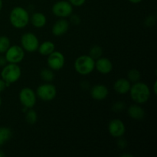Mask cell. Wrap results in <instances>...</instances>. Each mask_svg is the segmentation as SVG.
I'll return each instance as SVG.
<instances>
[{"instance_id": "cell-36", "label": "cell", "mask_w": 157, "mask_h": 157, "mask_svg": "<svg viewBox=\"0 0 157 157\" xmlns=\"http://www.w3.org/2000/svg\"><path fill=\"white\" fill-rule=\"evenodd\" d=\"M4 156H5L4 153H2V152L1 150H0V157H4Z\"/></svg>"}, {"instance_id": "cell-2", "label": "cell", "mask_w": 157, "mask_h": 157, "mask_svg": "<svg viewBox=\"0 0 157 157\" xmlns=\"http://www.w3.org/2000/svg\"><path fill=\"white\" fill-rule=\"evenodd\" d=\"M30 15L25 8L21 6L14 7L9 14V21L14 28L21 29L29 25Z\"/></svg>"}, {"instance_id": "cell-15", "label": "cell", "mask_w": 157, "mask_h": 157, "mask_svg": "<svg viewBox=\"0 0 157 157\" xmlns=\"http://www.w3.org/2000/svg\"><path fill=\"white\" fill-rule=\"evenodd\" d=\"M131 83L127 78H119L113 84V89L119 94H125L129 93Z\"/></svg>"}, {"instance_id": "cell-32", "label": "cell", "mask_w": 157, "mask_h": 157, "mask_svg": "<svg viewBox=\"0 0 157 157\" xmlns=\"http://www.w3.org/2000/svg\"><path fill=\"white\" fill-rule=\"evenodd\" d=\"M130 2L133 3V4H138V3L141 2L143 1V0H128Z\"/></svg>"}, {"instance_id": "cell-23", "label": "cell", "mask_w": 157, "mask_h": 157, "mask_svg": "<svg viewBox=\"0 0 157 157\" xmlns=\"http://www.w3.org/2000/svg\"><path fill=\"white\" fill-rule=\"evenodd\" d=\"M25 121L29 124H35L38 121V114L35 110L32 108L28 109L25 113Z\"/></svg>"}, {"instance_id": "cell-24", "label": "cell", "mask_w": 157, "mask_h": 157, "mask_svg": "<svg viewBox=\"0 0 157 157\" xmlns=\"http://www.w3.org/2000/svg\"><path fill=\"white\" fill-rule=\"evenodd\" d=\"M11 45V41L8 37L0 36V54H4Z\"/></svg>"}, {"instance_id": "cell-11", "label": "cell", "mask_w": 157, "mask_h": 157, "mask_svg": "<svg viewBox=\"0 0 157 157\" xmlns=\"http://www.w3.org/2000/svg\"><path fill=\"white\" fill-rule=\"evenodd\" d=\"M108 131L110 136L114 138L121 137L126 132V127L124 123L121 119H113L108 124Z\"/></svg>"}, {"instance_id": "cell-12", "label": "cell", "mask_w": 157, "mask_h": 157, "mask_svg": "<svg viewBox=\"0 0 157 157\" xmlns=\"http://www.w3.org/2000/svg\"><path fill=\"white\" fill-rule=\"evenodd\" d=\"M69 27H70V24L67 20H66L65 18H60V19L57 20L55 24L53 25L52 32L56 37L62 36L64 34L67 33Z\"/></svg>"}, {"instance_id": "cell-29", "label": "cell", "mask_w": 157, "mask_h": 157, "mask_svg": "<svg viewBox=\"0 0 157 157\" xmlns=\"http://www.w3.org/2000/svg\"><path fill=\"white\" fill-rule=\"evenodd\" d=\"M155 21H156V19H155V18H153L152 15H150V16H149L148 18H147L145 22H146V24H147L148 26H152L153 25L155 24Z\"/></svg>"}, {"instance_id": "cell-21", "label": "cell", "mask_w": 157, "mask_h": 157, "mask_svg": "<svg viewBox=\"0 0 157 157\" xmlns=\"http://www.w3.org/2000/svg\"><path fill=\"white\" fill-rule=\"evenodd\" d=\"M141 78V74L139 70L136 68H132L127 73V79L130 81V83H136L140 81Z\"/></svg>"}, {"instance_id": "cell-33", "label": "cell", "mask_w": 157, "mask_h": 157, "mask_svg": "<svg viewBox=\"0 0 157 157\" xmlns=\"http://www.w3.org/2000/svg\"><path fill=\"white\" fill-rule=\"evenodd\" d=\"M121 157H133V155L128 154V153H124V154L121 155Z\"/></svg>"}, {"instance_id": "cell-16", "label": "cell", "mask_w": 157, "mask_h": 157, "mask_svg": "<svg viewBox=\"0 0 157 157\" xmlns=\"http://www.w3.org/2000/svg\"><path fill=\"white\" fill-rule=\"evenodd\" d=\"M128 114L132 119L136 121H142L145 117V110L140 104H136L130 106L128 108Z\"/></svg>"}, {"instance_id": "cell-34", "label": "cell", "mask_w": 157, "mask_h": 157, "mask_svg": "<svg viewBox=\"0 0 157 157\" xmlns=\"http://www.w3.org/2000/svg\"><path fill=\"white\" fill-rule=\"evenodd\" d=\"M156 85H157V81H156L154 82V86H153V91H154L155 94H156Z\"/></svg>"}, {"instance_id": "cell-25", "label": "cell", "mask_w": 157, "mask_h": 157, "mask_svg": "<svg viewBox=\"0 0 157 157\" xmlns=\"http://www.w3.org/2000/svg\"><path fill=\"white\" fill-rule=\"evenodd\" d=\"M126 104L123 101H117L113 104L112 110L115 112H121L125 109Z\"/></svg>"}, {"instance_id": "cell-27", "label": "cell", "mask_w": 157, "mask_h": 157, "mask_svg": "<svg viewBox=\"0 0 157 157\" xmlns=\"http://www.w3.org/2000/svg\"><path fill=\"white\" fill-rule=\"evenodd\" d=\"M70 21L72 24L74 25H79L81 23V18L78 15H70Z\"/></svg>"}, {"instance_id": "cell-37", "label": "cell", "mask_w": 157, "mask_h": 157, "mask_svg": "<svg viewBox=\"0 0 157 157\" xmlns=\"http://www.w3.org/2000/svg\"><path fill=\"white\" fill-rule=\"evenodd\" d=\"M1 105H2V99L1 98H0V107H1Z\"/></svg>"}, {"instance_id": "cell-22", "label": "cell", "mask_w": 157, "mask_h": 157, "mask_svg": "<svg viewBox=\"0 0 157 157\" xmlns=\"http://www.w3.org/2000/svg\"><path fill=\"white\" fill-rule=\"evenodd\" d=\"M103 55V49L101 46L99 45H94L90 48V51H89V56L91 57L94 61L97 59L102 57Z\"/></svg>"}, {"instance_id": "cell-4", "label": "cell", "mask_w": 157, "mask_h": 157, "mask_svg": "<svg viewBox=\"0 0 157 157\" xmlns=\"http://www.w3.org/2000/svg\"><path fill=\"white\" fill-rule=\"evenodd\" d=\"M75 70L81 75H88L95 69V61L88 55L78 57L74 64Z\"/></svg>"}, {"instance_id": "cell-26", "label": "cell", "mask_w": 157, "mask_h": 157, "mask_svg": "<svg viewBox=\"0 0 157 157\" xmlns=\"http://www.w3.org/2000/svg\"><path fill=\"white\" fill-rule=\"evenodd\" d=\"M72 6H75V7H81L85 3L86 0H67Z\"/></svg>"}, {"instance_id": "cell-20", "label": "cell", "mask_w": 157, "mask_h": 157, "mask_svg": "<svg viewBox=\"0 0 157 157\" xmlns=\"http://www.w3.org/2000/svg\"><path fill=\"white\" fill-rule=\"evenodd\" d=\"M41 78L45 82L49 83L55 79V74L51 68H43L40 72Z\"/></svg>"}, {"instance_id": "cell-6", "label": "cell", "mask_w": 157, "mask_h": 157, "mask_svg": "<svg viewBox=\"0 0 157 157\" xmlns=\"http://www.w3.org/2000/svg\"><path fill=\"white\" fill-rule=\"evenodd\" d=\"M36 96L43 101H51L55 98L57 95V89L55 85L46 82L41 84L36 89Z\"/></svg>"}, {"instance_id": "cell-18", "label": "cell", "mask_w": 157, "mask_h": 157, "mask_svg": "<svg viewBox=\"0 0 157 157\" xmlns=\"http://www.w3.org/2000/svg\"><path fill=\"white\" fill-rule=\"evenodd\" d=\"M55 50V44L51 41H45L38 46V51L41 55L48 56Z\"/></svg>"}, {"instance_id": "cell-17", "label": "cell", "mask_w": 157, "mask_h": 157, "mask_svg": "<svg viewBox=\"0 0 157 157\" xmlns=\"http://www.w3.org/2000/svg\"><path fill=\"white\" fill-rule=\"evenodd\" d=\"M29 21L35 28L41 29L47 23V18L44 14L41 13V12H35L31 15Z\"/></svg>"}, {"instance_id": "cell-31", "label": "cell", "mask_w": 157, "mask_h": 157, "mask_svg": "<svg viewBox=\"0 0 157 157\" xmlns=\"http://www.w3.org/2000/svg\"><path fill=\"white\" fill-rule=\"evenodd\" d=\"M6 64H8V62L7 61H6L5 56L0 55V67H4Z\"/></svg>"}, {"instance_id": "cell-7", "label": "cell", "mask_w": 157, "mask_h": 157, "mask_svg": "<svg viewBox=\"0 0 157 157\" xmlns=\"http://www.w3.org/2000/svg\"><path fill=\"white\" fill-rule=\"evenodd\" d=\"M39 44L38 37L32 32H26L21 36V46L25 52L30 53L36 52L38 51Z\"/></svg>"}, {"instance_id": "cell-9", "label": "cell", "mask_w": 157, "mask_h": 157, "mask_svg": "<svg viewBox=\"0 0 157 157\" xmlns=\"http://www.w3.org/2000/svg\"><path fill=\"white\" fill-rule=\"evenodd\" d=\"M5 58L8 63L18 64L23 61L25 58V51L19 45H10L5 52Z\"/></svg>"}, {"instance_id": "cell-3", "label": "cell", "mask_w": 157, "mask_h": 157, "mask_svg": "<svg viewBox=\"0 0 157 157\" xmlns=\"http://www.w3.org/2000/svg\"><path fill=\"white\" fill-rule=\"evenodd\" d=\"M21 67L18 65V64L8 63L2 67L1 71L2 79L6 81L8 87L12 84L17 82L21 78Z\"/></svg>"}, {"instance_id": "cell-5", "label": "cell", "mask_w": 157, "mask_h": 157, "mask_svg": "<svg viewBox=\"0 0 157 157\" xmlns=\"http://www.w3.org/2000/svg\"><path fill=\"white\" fill-rule=\"evenodd\" d=\"M52 13L60 18H66L70 17L73 13V6L68 1L61 0L53 5L52 8Z\"/></svg>"}, {"instance_id": "cell-30", "label": "cell", "mask_w": 157, "mask_h": 157, "mask_svg": "<svg viewBox=\"0 0 157 157\" xmlns=\"http://www.w3.org/2000/svg\"><path fill=\"white\" fill-rule=\"evenodd\" d=\"M6 87H7V84H6V81L1 78V79H0V92H2L3 90L6 88Z\"/></svg>"}, {"instance_id": "cell-8", "label": "cell", "mask_w": 157, "mask_h": 157, "mask_svg": "<svg viewBox=\"0 0 157 157\" xmlns=\"http://www.w3.org/2000/svg\"><path fill=\"white\" fill-rule=\"evenodd\" d=\"M18 98L21 105L28 109L32 108L36 104V94L30 87H24L21 89L18 94Z\"/></svg>"}, {"instance_id": "cell-13", "label": "cell", "mask_w": 157, "mask_h": 157, "mask_svg": "<svg viewBox=\"0 0 157 157\" xmlns=\"http://www.w3.org/2000/svg\"><path fill=\"white\" fill-rule=\"evenodd\" d=\"M95 68L100 74L107 75L113 70V64L108 58L101 57L95 61Z\"/></svg>"}, {"instance_id": "cell-1", "label": "cell", "mask_w": 157, "mask_h": 157, "mask_svg": "<svg viewBox=\"0 0 157 157\" xmlns=\"http://www.w3.org/2000/svg\"><path fill=\"white\" fill-rule=\"evenodd\" d=\"M129 93L132 101L138 104H146L151 96V90L149 86L140 81L133 83L130 87Z\"/></svg>"}, {"instance_id": "cell-14", "label": "cell", "mask_w": 157, "mask_h": 157, "mask_svg": "<svg viewBox=\"0 0 157 157\" xmlns=\"http://www.w3.org/2000/svg\"><path fill=\"white\" fill-rule=\"evenodd\" d=\"M109 90L104 84H96L90 88V96L96 101H103L108 96Z\"/></svg>"}, {"instance_id": "cell-19", "label": "cell", "mask_w": 157, "mask_h": 157, "mask_svg": "<svg viewBox=\"0 0 157 157\" xmlns=\"http://www.w3.org/2000/svg\"><path fill=\"white\" fill-rule=\"evenodd\" d=\"M12 132L7 127H0V147L12 138Z\"/></svg>"}, {"instance_id": "cell-35", "label": "cell", "mask_w": 157, "mask_h": 157, "mask_svg": "<svg viewBox=\"0 0 157 157\" xmlns=\"http://www.w3.org/2000/svg\"><path fill=\"white\" fill-rule=\"evenodd\" d=\"M2 6H3V2L2 0H0V12H1L2 9Z\"/></svg>"}, {"instance_id": "cell-28", "label": "cell", "mask_w": 157, "mask_h": 157, "mask_svg": "<svg viewBox=\"0 0 157 157\" xmlns=\"http://www.w3.org/2000/svg\"><path fill=\"white\" fill-rule=\"evenodd\" d=\"M117 146L120 149H124L127 147V142L126 141V140H124V138H122V136H121V137L118 138Z\"/></svg>"}, {"instance_id": "cell-10", "label": "cell", "mask_w": 157, "mask_h": 157, "mask_svg": "<svg viewBox=\"0 0 157 157\" xmlns=\"http://www.w3.org/2000/svg\"><path fill=\"white\" fill-rule=\"evenodd\" d=\"M48 65L52 71H59L63 68L65 64L64 55L61 52L54 51L52 53L48 55Z\"/></svg>"}]
</instances>
